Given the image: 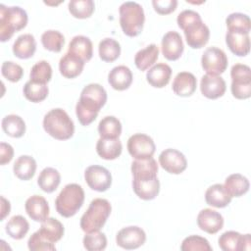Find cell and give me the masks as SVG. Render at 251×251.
<instances>
[{"instance_id": "obj_1", "label": "cell", "mask_w": 251, "mask_h": 251, "mask_svg": "<svg viewBox=\"0 0 251 251\" xmlns=\"http://www.w3.org/2000/svg\"><path fill=\"white\" fill-rule=\"evenodd\" d=\"M107 101V92L98 83L83 87L75 106V114L82 126H88L97 118L100 109Z\"/></svg>"}, {"instance_id": "obj_2", "label": "cell", "mask_w": 251, "mask_h": 251, "mask_svg": "<svg viewBox=\"0 0 251 251\" xmlns=\"http://www.w3.org/2000/svg\"><path fill=\"white\" fill-rule=\"evenodd\" d=\"M176 22L179 28L183 30L189 47L199 49L207 44L210 37V29L202 22L197 12L184 10L178 14Z\"/></svg>"}, {"instance_id": "obj_3", "label": "cell", "mask_w": 251, "mask_h": 251, "mask_svg": "<svg viewBox=\"0 0 251 251\" xmlns=\"http://www.w3.org/2000/svg\"><path fill=\"white\" fill-rule=\"evenodd\" d=\"M43 128L50 136L58 140H67L75 132L73 120L61 108L52 109L44 116Z\"/></svg>"}, {"instance_id": "obj_4", "label": "cell", "mask_w": 251, "mask_h": 251, "mask_svg": "<svg viewBox=\"0 0 251 251\" xmlns=\"http://www.w3.org/2000/svg\"><path fill=\"white\" fill-rule=\"evenodd\" d=\"M26 24L27 14L23 8L0 4V40L2 42L9 40L15 32L25 27Z\"/></svg>"}, {"instance_id": "obj_5", "label": "cell", "mask_w": 251, "mask_h": 251, "mask_svg": "<svg viewBox=\"0 0 251 251\" xmlns=\"http://www.w3.org/2000/svg\"><path fill=\"white\" fill-rule=\"evenodd\" d=\"M120 25L124 33L129 37L137 36L143 28L145 16L140 4L132 1L124 2L119 9Z\"/></svg>"}, {"instance_id": "obj_6", "label": "cell", "mask_w": 251, "mask_h": 251, "mask_svg": "<svg viewBox=\"0 0 251 251\" xmlns=\"http://www.w3.org/2000/svg\"><path fill=\"white\" fill-rule=\"evenodd\" d=\"M84 201V191L79 184H67L59 193L55 200L57 212L65 217L70 218L75 215L81 208Z\"/></svg>"}, {"instance_id": "obj_7", "label": "cell", "mask_w": 251, "mask_h": 251, "mask_svg": "<svg viewBox=\"0 0 251 251\" xmlns=\"http://www.w3.org/2000/svg\"><path fill=\"white\" fill-rule=\"evenodd\" d=\"M111 204L103 198H96L89 204L88 209L80 219L81 229L87 232L99 230L106 223L111 214Z\"/></svg>"}, {"instance_id": "obj_8", "label": "cell", "mask_w": 251, "mask_h": 251, "mask_svg": "<svg viewBox=\"0 0 251 251\" xmlns=\"http://www.w3.org/2000/svg\"><path fill=\"white\" fill-rule=\"evenodd\" d=\"M231 93L236 99L251 96V70L247 65L235 64L230 70Z\"/></svg>"}, {"instance_id": "obj_9", "label": "cell", "mask_w": 251, "mask_h": 251, "mask_svg": "<svg viewBox=\"0 0 251 251\" xmlns=\"http://www.w3.org/2000/svg\"><path fill=\"white\" fill-rule=\"evenodd\" d=\"M201 65L207 75H219L227 68V57L222 49L209 47L202 55Z\"/></svg>"}, {"instance_id": "obj_10", "label": "cell", "mask_w": 251, "mask_h": 251, "mask_svg": "<svg viewBox=\"0 0 251 251\" xmlns=\"http://www.w3.org/2000/svg\"><path fill=\"white\" fill-rule=\"evenodd\" d=\"M127 150L136 160L151 158L156 150L153 139L144 133H135L127 140Z\"/></svg>"}, {"instance_id": "obj_11", "label": "cell", "mask_w": 251, "mask_h": 251, "mask_svg": "<svg viewBox=\"0 0 251 251\" xmlns=\"http://www.w3.org/2000/svg\"><path fill=\"white\" fill-rule=\"evenodd\" d=\"M84 178L91 189L99 192L106 191L112 184L111 173L98 165L89 166L84 172Z\"/></svg>"}, {"instance_id": "obj_12", "label": "cell", "mask_w": 251, "mask_h": 251, "mask_svg": "<svg viewBox=\"0 0 251 251\" xmlns=\"http://www.w3.org/2000/svg\"><path fill=\"white\" fill-rule=\"evenodd\" d=\"M159 163L166 172L173 175L181 174L187 167L185 156L180 151L173 148H168L161 152Z\"/></svg>"}, {"instance_id": "obj_13", "label": "cell", "mask_w": 251, "mask_h": 251, "mask_svg": "<svg viewBox=\"0 0 251 251\" xmlns=\"http://www.w3.org/2000/svg\"><path fill=\"white\" fill-rule=\"evenodd\" d=\"M146 234L144 230L135 226H130L122 228L116 236L117 244L126 250L136 249L144 244Z\"/></svg>"}, {"instance_id": "obj_14", "label": "cell", "mask_w": 251, "mask_h": 251, "mask_svg": "<svg viewBox=\"0 0 251 251\" xmlns=\"http://www.w3.org/2000/svg\"><path fill=\"white\" fill-rule=\"evenodd\" d=\"M219 246L224 251H242L250 250L251 235L240 234L237 231L229 230L224 232L219 237Z\"/></svg>"}, {"instance_id": "obj_15", "label": "cell", "mask_w": 251, "mask_h": 251, "mask_svg": "<svg viewBox=\"0 0 251 251\" xmlns=\"http://www.w3.org/2000/svg\"><path fill=\"white\" fill-rule=\"evenodd\" d=\"M162 53L169 61L177 60L183 52L184 46L181 36L176 31H168L162 38Z\"/></svg>"}, {"instance_id": "obj_16", "label": "cell", "mask_w": 251, "mask_h": 251, "mask_svg": "<svg viewBox=\"0 0 251 251\" xmlns=\"http://www.w3.org/2000/svg\"><path fill=\"white\" fill-rule=\"evenodd\" d=\"M197 225L203 231L215 234L223 228L224 218L223 216L212 209H203L197 216Z\"/></svg>"}, {"instance_id": "obj_17", "label": "cell", "mask_w": 251, "mask_h": 251, "mask_svg": "<svg viewBox=\"0 0 251 251\" xmlns=\"http://www.w3.org/2000/svg\"><path fill=\"white\" fill-rule=\"evenodd\" d=\"M226 81L220 75H205L201 77V93L209 99H217L222 97L226 92Z\"/></svg>"}, {"instance_id": "obj_18", "label": "cell", "mask_w": 251, "mask_h": 251, "mask_svg": "<svg viewBox=\"0 0 251 251\" xmlns=\"http://www.w3.org/2000/svg\"><path fill=\"white\" fill-rule=\"evenodd\" d=\"M25 212L28 217L35 221L43 223L48 219L49 206L46 199L40 195H32L25 201Z\"/></svg>"}, {"instance_id": "obj_19", "label": "cell", "mask_w": 251, "mask_h": 251, "mask_svg": "<svg viewBox=\"0 0 251 251\" xmlns=\"http://www.w3.org/2000/svg\"><path fill=\"white\" fill-rule=\"evenodd\" d=\"M197 86L195 75L188 72L178 73L173 81L174 92L181 97H188L194 93Z\"/></svg>"}, {"instance_id": "obj_20", "label": "cell", "mask_w": 251, "mask_h": 251, "mask_svg": "<svg viewBox=\"0 0 251 251\" xmlns=\"http://www.w3.org/2000/svg\"><path fill=\"white\" fill-rule=\"evenodd\" d=\"M132 188L134 193L142 200L154 199L160 190V181L157 177L140 179L133 178Z\"/></svg>"}, {"instance_id": "obj_21", "label": "cell", "mask_w": 251, "mask_h": 251, "mask_svg": "<svg viewBox=\"0 0 251 251\" xmlns=\"http://www.w3.org/2000/svg\"><path fill=\"white\" fill-rule=\"evenodd\" d=\"M108 82L116 90H126L132 82V73L129 68L126 66H117L110 71Z\"/></svg>"}, {"instance_id": "obj_22", "label": "cell", "mask_w": 251, "mask_h": 251, "mask_svg": "<svg viewBox=\"0 0 251 251\" xmlns=\"http://www.w3.org/2000/svg\"><path fill=\"white\" fill-rule=\"evenodd\" d=\"M84 63L80 58L67 52L59 62V70L63 76L67 78H75L78 76L84 67Z\"/></svg>"}, {"instance_id": "obj_23", "label": "cell", "mask_w": 251, "mask_h": 251, "mask_svg": "<svg viewBox=\"0 0 251 251\" xmlns=\"http://www.w3.org/2000/svg\"><path fill=\"white\" fill-rule=\"evenodd\" d=\"M171 75V67L165 63H159L147 71L146 79L153 87L162 88L169 83Z\"/></svg>"}, {"instance_id": "obj_24", "label": "cell", "mask_w": 251, "mask_h": 251, "mask_svg": "<svg viewBox=\"0 0 251 251\" xmlns=\"http://www.w3.org/2000/svg\"><path fill=\"white\" fill-rule=\"evenodd\" d=\"M68 52L87 62L92 58L93 45L91 40L84 35H76L70 41Z\"/></svg>"}, {"instance_id": "obj_25", "label": "cell", "mask_w": 251, "mask_h": 251, "mask_svg": "<svg viewBox=\"0 0 251 251\" xmlns=\"http://www.w3.org/2000/svg\"><path fill=\"white\" fill-rule=\"evenodd\" d=\"M131 173L133 178L147 179L157 177L158 165L154 158L139 159L131 163Z\"/></svg>"}, {"instance_id": "obj_26", "label": "cell", "mask_w": 251, "mask_h": 251, "mask_svg": "<svg viewBox=\"0 0 251 251\" xmlns=\"http://www.w3.org/2000/svg\"><path fill=\"white\" fill-rule=\"evenodd\" d=\"M226 43L229 50L239 57L246 56L250 51V38L248 34L227 31L226 34Z\"/></svg>"}, {"instance_id": "obj_27", "label": "cell", "mask_w": 251, "mask_h": 251, "mask_svg": "<svg viewBox=\"0 0 251 251\" xmlns=\"http://www.w3.org/2000/svg\"><path fill=\"white\" fill-rule=\"evenodd\" d=\"M231 196L228 194L225 186L221 183L211 185L205 193L206 203L212 207L224 208L231 201Z\"/></svg>"}, {"instance_id": "obj_28", "label": "cell", "mask_w": 251, "mask_h": 251, "mask_svg": "<svg viewBox=\"0 0 251 251\" xmlns=\"http://www.w3.org/2000/svg\"><path fill=\"white\" fill-rule=\"evenodd\" d=\"M122 142L119 138H99L96 144L97 154L105 160H115L122 153Z\"/></svg>"}, {"instance_id": "obj_29", "label": "cell", "mask_w": 251, "mask_h": 251, "mask_svg": "<svg viewBox=\"0 0 251 251\" xmlns=\"http://www.w3.org/2000/svg\"><path fill=\"white\" fill-rule=\"evenodd\" d=\"M36 50V41L30 33L20 35L13 44V53L20 59H28Z\"/></svg>"}, {"instance_id": "obj_30", "label": "cell", "mask_w": 251, "mask_h": 251, "mask_svg": "<svg viewBox=\"0 0 251 251\" xmlns=\"http://www.w3.org/2000/svg\"><path fill=\"white\" fill-rule=\"evenodd\" d=\"M39 234L47 241L55 243L59 241L64 235V226L55 218H48L42 224L37 230Z\"/></svg>"}, {"instance_id": "obj_31", "label": "cell", "mask_w": 251, "mask_h": 251, "mask_svg": "<svg viewBox=\"0 0 251 251\" xmlns=\"http://www.w3.org/2000/svg\"><path fill=\"white\" fill-rule=\"evenodd\" d=\"M13 171L15 176L22 180L32 178L36 171V162L31 156H20L14 163Z\"/></svg>"}, {"instance_id": "obj_32", "label": "cell", "mask_w": 251, "mask_h": 251, "mask_svg": "<svg viewBox=\"0 0 251 251\" xmlns=\"http://www.w3.org/2000/svg\"><path fill=\"white\" fill-rule=\"evenodd\" d=\"M159 48L156 44H150L139 50L134 57V64L140 71H146L158 60Z\"/></svg>"}, {"instance_id": "obj_33", "label": "cell", "mask_w": 251, "mask_h": 251, "mask_svg": "<svg viewBox=\"0 0 251 251\" xmlns=\"http://www.w3.org/2000/svg\"><path fill=\"white\" fill-rule=\"evenodd\" d=\"M224 186L231 197H240L249 190V180L240 174H232L226 178Z\"/></svg>"}, {"instance_id": "obj_34", "label": "cell", "mask_w": 251, "mask_h": 251, "mask_svg": "<svg viewBox=\"0 0 251 251\" xmlns=\"http://www.w3.org/2000/svg\"><path fill=\"white\" fill-rule=\"evenodd\" d=\"M61 181L60 173L54 168H45L41 171L38 178L37 183L39 187L47 193H51L57 189Z\"/></svg>"}, {"instance_id": "obj_35", "label": "cell", "mask_w": 251, "mask_h": 251, "mask_svg": "<svg viewBox=\"0 0 251 251\" xmlns=\"http://www.w3.org/2000/svg\"><path fill=\"white\" fill-rule=\"evenodd\" d=\"M1 126L4 132L11 137L19 138L22 137L25 132V124L18 115L12 114L4 117Z\"/></svg>"}, {"instance_id": "obj_36", "label": "cell", "mask_w": 251, "mask_h": 251, "mask_svg": "<svg viewBox=\"0 0 251 251\" xmlns=\"http://www.w3.org/2000/svg\"><path fill=\"white\" fill-rule=\"evenodd\" d=\"M98 132L101 138H119L122 133V124L116 117L107 116L99 122Z\"/></svg>"}, {"instance_id": "obj_37", "label": "cell", "mask_w": 251, "mask_h": 251, "mask_svg": "<svg viewBox=\"0 0 251 251\" xmlns=\"http://www.w3.org/2000/svg\"><path fill=\"white\" fill-rule=\"evenodd\" d=\"M228 31L249 34L251 28L250 18L242 13H232L226 19Z\"/></svg>"}, {"instance_id": "obj_38", "label": "cell", "mask_w": 251, "mask_h": 251, "mask_svg": "<svg viewBox=\"0 0 251 251\" xmlns=\"http://www.w3.org/2000/svg\"><path fill=\"white\" fill-rule=\"evenodd\" d=\"M99 57L104 62H114L120 57L121 46L118 41L113 38H104L98 46Z\"/></svg>"}, {"instance_id": "obj_39", "label": "cell", "mask_w": 251, "mask_h": 251, "mask_svg": "<svg viewBox=\"0 0 251 251\" xmlns=\"http://www.w3.org/2000/svg\"><path fill=\"white\" fill-rule=\"evenodd\" d=\"M6 232L14 239H22L25 236L29 229V224L21 215L12 217L6 225Z\"/></svg>"}, {"instance_id": "obj_40", "label": "cell", "mask_w": 251, "mask_h": 251, "mask_svg": "<svg viewBox=\"0 0 251 251\" xmlns=\"http://www.w3.org/2000/svg\"><path fill=\"white\" fill-rule=\"evenodd\" d=\"M48 92L49 90L46 84L37 83V82L31 81L30 79L26 81L24 86L25 97L33 103H38L43 101L47 97Z\"/></svg>"}, {"instance_id": "obj_41", "label": "cell", "mask_w": 251, "mask_h": 251, "mask_svg": "<svg viewBox=\"0 0 251 251\" xmlns=\"http://www.w3.org/2000/svg\"><path fill=\"white\" fill-rule=\"evenodd\" d=\"M68 7L73 17L76 19H86L94 12L95 5L92 0H71Z\"/></svg>"}, {"instance_id": "obj_42", "label": "cell", "mask_w": 251, "mask_h": 251, "mask_svg": "<svg viewBox=\"0 0 251 251\" xmlns=\"http://www.w3.org/2000/svg\"><path fill=\"white\" fill-rule=\"evenodd\" d=\"M41 43L45 49L58 53L65 44V37L60 31L49 29L42 33Z\"/></svg>"}, {"instance_id": "obj_43", "label": "cell", "mask_w": 251, "mask_h": 251, "mask_svg": "<svg viewBox=\"0 0 251 251\" xmlns=\"http://www.w3.org/2000/svg\"><path fill=\"white\" fill-rule=\"evenodd\" d=\"M29 77L31 81L46 84L52 77V68L47 61H39L30 70Z\"/></svg>"}, {"instance_id": "obj_44", "label": "cell", "mask_w": 251, "mask_h": 251, "mask_svg": "<svg viewBox=\"0 0 251 251\" xmlns=\"http://www.w3.org/2000/svg\"><path fill=\"white\" fill-rule=\"evenodd\" d=\"M83 246L88 251H100L104 250L107 246L106 235L97 230L93 232H87L83 237Z\"/></svg>"}, {"instance_id": "obj_45", "label": "cell", "mask_w": 251, "mask_h": 251, "mask_svg": "<svg viewBox=\"0 0 251 251\" xmlns=\"http://www.w3.org/2000/svg\"><path fill=\"white\" fill-rule=\"evenodd\" d=\"M180 249L182 251H212L209 241L199 235H190L183 239Z\"/></svg>"}, {"instance_id": "obj_46", "label": "cell", "mask_w": 251, "mask_h": 251, "mask_svg": "<svg viewBox=\"0 0 251 251\" xmlns=\"http://www.w3.org/2000/svg\"><path fill=\"white\" fill-rule=\"evenodd\" d=\"M1 73H2V75L5 78H7L8 80H10L12 82H17V81L21 80V78L23 77L24 70L20 65L14 63V62L5 61L2 64Z\"/></svg>"}, {"instance_id": "obj_47", "label": "cell", "mask_w": 251, "mask_h": 251, "mask_svg": "<svg viewBox=\"0 0 251 251\" xmlns=\"http://www.w3.org/2000/svg\"><path fill=\"white\" fill-rule=\"evenodd\" d=\"M28 249L31 251H39V250H46V251H54L56 247L54 243H51L45 240L38 231H35L31 234L27 241Z\"/></svg>"}, {"instance_id": "obj_48", "label": "cell", "mask_w": 251, "mask_h": 251, "mask_svg": "<svg viewBox=\"0 0 251 251\" xmlns=\"http://www.w3.org/2000/svg\"><path fill=\"white\" fill-rule=\"evenodd\" d=\"M152 5L154 10L160 15H168L176 9V0H153Z\"/></svg>"}, {"instance_id": "obj_49", "label": "cell", "mask_w": 251, "mask_h": 251, "mask_svg": "<svg viewBox=\"0 0 251 251\" xmlns=\"http://www.w3.org/2000/svg\"><path fill=\"white\" fill-rule=\"evenodd\" d=\"M14 156L13 147L5 142L0 143V165L4 166L7 163L11 162Z\"/></svg>"}, {"instance_id": "obj_50", "label": "cell", "mask_w": 251, "mask_h": 251, "mask_svg": "<svg viewBox=\"0 0 251 251\" xmlns=\"http://www.w3.org/2000/svg\"><path fill=\"white\" fill-rule=\"evenodd\" d=\"M1 221H3L5 219L6 216L9 215L10 210H11V206H10V202L8 200H6L3 196H1Z\"/></svg>"}]
</instances>
